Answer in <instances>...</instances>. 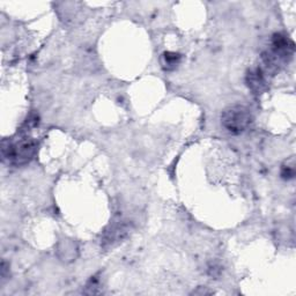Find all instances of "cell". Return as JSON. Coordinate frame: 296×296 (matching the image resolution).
<instances>
[{"label": "cell", "mask_w": 296, "mask_h": 296, "mask_svg": "<svg viewBox=\"0 0 296 296\" xmlns=\"http://www.w3.org/2000/svg\"><path fill=\"white\" fill-rule=\"evenodd\" d=\"M253 122L250 110L243 105H233L224 109L221 115V123L228 132L233 134H240L250 126Z\"/></svg>", "instance_id": "6da1fadb"}, {"label": "cell", "mask_w": 296, "mask_h": 296, "mask_svg": "<svg viewBox=\"0 0 296 296\" xmlns=\"http://www.w3.org/2000/svg\"><path fill=\"white\" fill-rule=\"evenodd\" d=\"M246 82H248L249 88L254 92H260L265 85L264 74L260 69H255L250 71L248 77H246Z\"/></svg>", "instance_id": "3957f363"}, {"label": "cell", "mask_w": 296, "mask_h": 296, "mask_svg": "<svg viewBox=\"0 0 296 296\" xmlns=\"http://www.w3.org/2000/svg\"><path fill=\"white\" fill-rule=\"evenodd\" d=\"M36 152V143L33 139H21L14 144H8V146L3 147L4 158H8L14 165H26Z\"/></svg>", "instance_id": "7a4b0ae2"}, {"label": "cell", "mask_w": 296, "mask_h": 296, "mask_svg": "<svg viewBox=\"0 0 296 296\" xmlns=\"http://www.w3.org/2000/svg\"><path fill=\"white\" fill-rule=\"evenodd\" d=\"M294 175H295V170H294V167H284L282 168V171H281V176L284 177L285 179H290V178H294Z\"/></svg>", "instance_id": "5b68a950"}, {"label": "cell", "mask_w": 296, "mask_h": 296, "mask_svg": "<svg viewBox=\"0 0 296 296\" xmlns=\"http://www.w3.org/2000/svg\"><path fill=\"white\" fill-rule=\"evenodd\" d=\"M163 65L166 66L167 70H172L179 64L180 56L176 52H165L162 56Z\"/></svg>", "instance_id": "277c9868"}]
</instances>
